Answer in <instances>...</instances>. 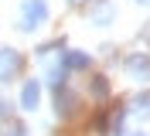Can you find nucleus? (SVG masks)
Masks as SVG:
<instances>
[{"mask_svg": "<svg viewBox=\"0 0 150 136\" xmlns=\"http://www.w3.org/2000/svg\"><path fill=\"white\" fill-rule=\"evenodd\" d=\"M48 20V4L45 0H24L21 4V31H38Z\"/></svg>", "mask_w": 150, "mask_h": 136, "instance_id": "obj_1", "label": "nucleus"}, {"mask_svg": "<svg viewBox=\"0 0 150 136\" xmlns=\"http://www.w3.org/2000/svg\"><path fill=\"white\" fill-rule=\"evenodd\" d=\"M21 68H24V58H21V51H14V48H4V51H0V82L17 78Z\"/></svg>", "mask_w": 150, "mask_h": 136, "instance_id": "obj_2", "label": "nucleus"}, {"mask_svg": "<svg viewBox=\"0 0 150 136\" xmlns=\"http://www.w3.org/2000/svg\"><path fill=\"white\" fill-rule=\"evenodd\" d=\"M89 20H92L96 27H106L116 20V4L112 0H92L89 4Z\"/></svg>", "mask_w": 150, "mask_h": 136, "instance_id": "obj_3", "label": "nucleus"}, {"mask_svg": "<svg viewBox=\"0 0 150 136\" xmlns=\"http://www.w3.org/2000/svg\"><path fill=\"white\" fill-rule=\"evenodd\" d=\"M123 68H126V78L147 85V82H150V54H130Z\"/></svg>", "mask_w": 150, "mask_h": 136, "instance_id": "obj_4", "label": "nucleus"}, {"mask_svg": "<svg viewBox=\"0 0 150 136\" xmlns=\"http://www.w3.org/2000/svg\"><path fill=\"white\" fill-rule=\"evenodd\" d=\"M38 102H41V82H38V78H28L24 89H21V109H24V112H34Z\"/></svg>", "mask_w": 150, "mask_h": 136, "instance_id": "obj_5", "label": "nucleus"}, {"mask_svg": "<svg viewBox=\"0 0 150 136\" xmlns=\"http://www.w3.org/2000/svg\"><path fill=\"white\" fill-rule=\"evenodd\" d=\"M75 102H79V99H75L68 89H58V92H55V112H58L62 119H68V116L75 112Z\"/></svg>", "mask_w": 150, "mask_h": 136, "instance_id": "obj_6", "label": "nucleus"}, {"mask_svg": "<svg viewBox=\"0 0 150 136\" xmlns=\"http://www.w3.org/2000/svg\"><path fill=\"white\" fill-rule=\"evenodd\" d=\"M62 61H65L68 72H79V68H89V54H85V51H65Z\"/></svg>", "mask_w": 150, "mask_h": 136, "instance_id": "obj_7", "label": "nucleus"}, {"mask_svg": "<svg viewBox=\"0 0 150 136\" xmlns=\"http://www.w3.org/2000/svg\"><path fill=\"white\" fill-rule=\"evenodd\" d=\"M130 112L140 119H150V95H143V99H133L130 102Z\"/></svg>", "mask_w": 150, "mask_h": 136, "instance_id": "obj_8", "label": "nucleus"}, {"mask_svg": "<svg viewBox=\"0 0 150 136\" xmlns=\"http://www.w3.org/2000/svg\"><path fill=\"white\" fill-rule=\"evenodd\" d=\"M106 92H109L106 78H96V82H92V95H96V99H106Z\"/></svg>", "mask_w": 150, "mask_h": 136, "instance_id": "obj_9", "label": "nucleus"}, {"mask_svg": "<svg viewBox=\"0 0 150 136\" xmlns=\"http://www.w3.org/2000/svg\"><path fill=\"white\" fill-rule=\"evenodd\" d=\"M7 112H10V106H7V99H0V119L7 116Z\"/></svg>", "mask_w": 150, "mask_h": 136, "instance_id": "obj_10", "label": "nucleus"}, {"mask_svg": "<svg viewBox=\"0 0 150 136\" xmlns=\"http://www.w3.org/2000/svg\"><path fill=\"white\" fill-rule=\"evenodd\" d=\"M130 136H147V133H130Z\"/></svg>", "mask_w": 150, "mask_h": 136, "instance_id": "obj_11", "label": "nucleus"}, {"mask_svg": "<svg viewBox=\"0 0 150 136\" xmlns=\"http://www.w3.org/2000/svg\"><path fill=\"white\" fill-rule=\"evenodd\" d=\"M137 4H150V0H137Z\"/></svg>", "mask_w": 150, "mask_h": 136, "instance_id": "obj_12", "label": "nucleus"}, {"mask_svg": "<svg viewBox=\"0 0 150 136\" xmlns=\"http://www.w3.org/2000/svg\"><path fill=\"white\" fill-rule=\"evenodd\" d=\"M72 4H85V0H72Z\"/></svg>", "mask_w": 150, "mask_h": 136, "instance_id": "obj_13", "label": "nucleus"}]
</instances>
